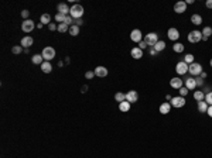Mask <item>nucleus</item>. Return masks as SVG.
<instances>
[{"instance_id": "aec40b11", "label": "nucleus", "mask_w": 212, "mask_h": 158, "mask_svg": "<svg viewBox=\"0 0 212 158\" xmlns=\"http://www.w3.org/2000/svg\"><path fill=\"white\" fill-rule=\"evenodd\" d=\"M153 48H154V51H156V52H161V51H164V48H165V43H164V41H161V40H158Z\"/></svg>"}, {"instance_id": "79ce46f5", "label": "nucleus", "mask_w": 212, "mask_h": 158, "mask_svg": "<svg viewBox=\"0 0 212 158\" xmlns=\"http://www.w3.org/2000/svg\"><path fill=\"white\" fill-rule=\"evenodd\" d=\"M74 23H75V26H78V27L83 24V21H82V18H78V20H74Z\"/></svg>"}, {"instance_id": "39448f33", "label": "nucleus", "mask_w": 212, "mask_h": 158, "mask_svg": "<svg viewBox=\"0 0 212 158\" xmlns=\"http://www.w3.org/2000/svg\"><path fill=\"white\" fill-rule=\"evenodd\" d=\"M157 41H158V37L156 33H148V34H146V37H144V43H146L147 45H151V47H154Z\"/></svg>"}, {"instance_id": "49530a36", "label": "nucleus", "mask_w": 212, "mask_h": 158, "mask_svg": "<svg viewBox=\"0 0 212 158\" xmlns=\"http://www.w3.org/2000/svg\"><path fill=\"white\" fill-rule=\"evenodd\" d=\"M207 115L209 116V117H212V106H209V107H208V110H207Z\"/></svg>"}, {"instance_id": "a211bd4d", "label": "nucleus", "mask_w": 212, "mask_h": 158, "mask_svg": "<svg viewBox=\"0 0 212 158\" xmlns=\"http://www.w3.org/2000/svg\"><path fill=\"white\" fill-rule=\"evenodd\" d=\"M170 110H171V104L168 102H164L163 104H160V113L161 115H168Z\"/></svg>"}, {"instance_id": "473e14b6", "label": "nucleus", "mask_w": 212, "mask_h": 158, "mask_svg": "<svg viewBox=\"0 0 212 158\" xmlns=\"http://www.w3.org/2000/svg\"><path fill=\"white\" fill-rule=\"evenodd\" d=\"M184 62H185V64H188V65H191V64L194 62V55H192V54H187L184 57Z\"/></svg>"}, {"instance_id": "ea45409f", "label": "nucleus", "mask_w": 212, "mask_h": 158, "mask_svg": "<svg viewBox=\"0 0 212 158\" xmlns=\"http://www.w3.org/2000/svg\"><path fill=\"white\" fill-rule=\"evenodd\" d=\"M48 28H49V31H55V30H58V26H55L54 23H49Z\"/></svg>"}, {"instance_id": "ddd939ff", "label": "nucleus", "mask_w": 212, "mask_h": 158, "mask_svg": "<svg viewBox=\"0 0 212 158\" xmlns=\"http://www.w3.org/2000/svg\"><path fill=\"white\" fill-rule=\"evenodd\" d=\"M185 10H187V3H185V1H178V3H175L174 4V11L175 13L182 14Z\"/></svg>"}, {"instance_id": "6e6552de", "label": "nucleus", "mask_w": 212, "mask_h": 158, "mask_svg": "<svg viewBox=\"0 0 212 158\" xmlns=\"http://www.w3.org/2000/svg\"><path fill=\"white\" fill-rule=\"evenodd\" d=\"M188 64H185L184 61H181V62H178L177 65H175V71H177V73L178 75H185L187 72H188Z\"/></svg>"}, {"instance_id": "1a4fd4ad", "label": "nucleus", "mask_w": 212, "mask_h": 158, "mask_svg": "<svg viewBox=\"0 0 212 158\" xmlns=\"http://www.w3.org/2000/svg\"><path fill=\"white\" fill-rule=\"evenodd\" d=\"M141 38H143V34L139 28H134V30H131L130 33V40L133 43H141Z\"/></svg>"}, {"instance_id": "7c9ffc66", "label": "nucleus", "mask_w": 212, "mask_h": 158, "mask_svg": "<svg viewBox=\"0 0 212 158\" xmlns=\"http://www.w3.org/2000/svg\"><path fill=\"white\" fill-rule=\"evenodd\" d=\"M201 33H202V35H204V37L209 38V37L212 35V28L211 27H204V30H202Z\"/></svg>"}, {"instance_id": "393cba45", "label": "nucleus", "mask_w": 212, "mask_h": 158, "mask_svg": "<svg viewBox=\"0 0 212 158\" xmlns=\"http://www.w3.org/2000/svg\"><path fill=\"white\" fill-rule=\"evenodd\" d=\"M194 99L196 102H202V100H205V95H204L202 90H195L194 92Z\"/></svg>"}, {"instance_id": "a18cd8bd", "label": "nucleus", "mask_w": 212, "mask_h": 158, "mask_svg": "<svg viewBox=\"0 0 212 158\" xmlns=\"http://www.w3.org/2000/svg\"><path fill=\"white\" fill-rule=\"evenodd\" d=\"M205 6H207L208 9H212V0H207V3H205Z\"/></svg>"}, {"instance_id": "f257e3e1", "label": "nucleus", "mask_w": 212, "mask_h": 158, "mask_svg": "<svg viewBox=\"0 0 212 158\" xmlns=\"http://www.w3.org/2000/svg\"><path fill=\"white\" fill-rule=\"evenodd\" d=\"M69 16L74 18V20H78L83 16V7L81 4H74L71 7V11H69Z\"/></svg>"}, {"instance_id": "c85d7f7f", "label": "nucleus", "mask_w": 212, "mask_h": 158, "mask_svg": "<svg viewBox=\"0 0 212 158\" xmlns=\"http://www.w3.org/2000/svg\"><path fill=\"white\" fill-rule=\"evenodd\" d=\"M40 21L43 23V24H49L51 23V16H49L48 13H45V14H43V16L40 17Z\"/></svg>"}, {"instance_id": "4be33fe9", "label": "nucleus", "mask_w": 212, "mask_h": 158, "mask_svg": "<svg viewBox=\"0 0 212 158\" xmlns=\"http://www.w3.org/2000/svg\"><path fill=\"white\" fill-rule=\"evenodd\" d=\"M43 55L41 54H35L31 57V62H33L34 65H40V64H43Z\"/></svg>"}, {"instance_id": "72a5a7b5", "label": "nucleus", "mask_w": 212, "mask_h": 158, "mask_svg": "<svg viewBox=\"0 0 212 158\" xmlns=\"http://www.w3.org/2000/svg\"><path fill=\"white\" fill-rule=\"evenodd\" d=\"M65 14H61V13H57V14H55V21H58L61 24V23H64L65 21Z\"/></svg>"}, {"instance_id": "7ed1b4c3", "label": "nucleus", "mask_w": 212, "mask_h": 158, "mask_svg": "<svg viewBox=\"0 0 212 158\" xmlns=\"http://www.w3.org/2000/svg\"><path fill=\"white\" fill-rule=\"evenodd\" d=\"M188 72H190L192 76H196V75H201L202 73V66L201 64H196V62H192L190 66H188Z\"/></svg>"}, {"instance_id": "5701e85b", "label": "nucleus", "mask_w": 212, "mask_h": 158, "mask_svg": "<svg viewBox=\"0 0 212 158\" xmlns=\"http://www.w3.org/2000/svg\"><path fill=\"white\" fill-rule=\"evenodd\" d=\"M119 110H120V112H123V113L129 112V110H130V103H129L127 100H125V102L119 103Z\"/></svg>"}, {"instance_id": "dca6fc26", "label": "nucleus", "mask_w": 212, "mask_h": 158, "mask_svg": "<svg viewBox=\"0 0 212 158\" xmlns=\"http://www.w3.org/2000/svg\"><path fill=\"white\" fill-rule=\"evenodd\" d=\"M34 44V40H33V37H23L21 38V47H24V48L27 49L28 47H31Z\"/></svg>"}, {"instance_id": "f8f14e48", "label": "nucleus", "mask_w": 212, "mask_h": 158, "mask_svg": "<svg viewBox=\"0 0 212 158\" xmlns=\"http://www.w3.org/2000/svg\"><path fill=\"white\" fill-rule=\"evenodd\" d=\"M167 35H168V38L171 40V41H177V40L179 38V31L177 30V28L171 27V28H168V31H167Z\"/></svg>"}, {"instance_id": "f03ea898", "label": "nucleus", "mask_w": 212, "mask_h": 158, "mask_svg": "<svg viewBox=\"0 0 212 158\" xmlns=\"http://www.w3.org/2000/svg\"><path fill=\"white\" fill-rule=\"evenodd\" d=\"M188 41L192 44H196V43H199L202 40V33L201 31H198V30H194V31H191L190 34H188Z\"/></svg>"}, {"instance_id": "4468645a", "label": "nucleus", "mask_w": 212, "mask_h": 158, "mask_svg": "<svg viewBox=\"0 0 212 158\" xmlns=\"http://www.w3.org/2000/svg\"><path fill=\"white\" fill-rule=\"evenodd\" d=\"M170 86L174 87V89H181L182 87V79H179V78H171Z\"/></svg>"}, {"instance_id": "f704fd0d", "label": "nucleus", "mask_w": 212, "mask_h": 158, "mask_svg": "<svg viewBox=\"0 0 212 158\" xmlns=\"http://www.w3.org/2000/svg\"><path fill=\"white\" fill-rule=\"evenodd\" d=\"M11 52H13V54H21L23 52V47L21 45H16V47H13V48H11Z\"/></svg>"}, {"instance_id": "b1692460", "label": "nucleus", "mask_w": 212, "mask_h": 158, "mask_svg": "<svg viewBox=\"0 0 212 158\" xmlns=\"http://www.w3.org/2000/svg\"><path fill=\"white\" fill-rule=\"evenodd\" d=\"M208 107H209V104H208L205 100H202V102H198V110H199L201 113H207Z\"/></svg>"}, {"instance_id": "2eb2a0df", "label": "nucleus", "mask_w": 212, "mask_h": 158, "mask_svg": "<svg viewBox=\"0 0 212 158\" xmlns=\"http://www.w3.org/2000/svg\"><path fill=\"white\" fill-rule=\"evenodd\" d=\"M130 55L134 58V60H140L141 57H143V49H140L139 47H134V48H131Z\"/></svg>"}, {"instance_id": "c03bdc74", "label": "nucleus", "mask_w": 212, "mask_h": 158, "mask_svg": "<svg viewBox=\"0 0 212 158\" xmlns=\"http://www.w3.org/2000/svg\"><path fill=\"white\" fill-rule=\"evenodd\" d=\"M195 82H196V86H201V85H202V79H201V78H195Z\"/></svg>"}, {"instance_id": "a19ab883", "label": "nucleus", "mask_w": 212, "mask_h": 158, "mask_svg": "<svg viewBox=\"0 0 212 158\" xmlns=\"http://www.w3.org/2000/svg\"><path fill=\"white\" fill-rule=\"evenodd\" d=\"M64 23H65L66 26H69L71 23H74V18H72L71 16H66V17H65V21H64Z\"/></svg>"}, {"instance_id": "58836bf2", "label": "nucleus", "mask_w": 212, "mask_h": 158, "mask_svg": "<svg viewBox=\"0 0 212 158\" xmlns=\"http://www.w3.org/2000/svg\"><path fill=\"white\" fill-rule=\"evenodd\" d=\"M28 14H30V11L28 10H23L21 11V17L24 18V20H28Z\"/></svg>"}, {"instance_id": "423d86ee", "label": "nucleus", "mask_w": 212, "mask_h": 158, "mask_svg": "<svg viewBox=\"0 0 212 158\" xmlns=\"http://www.w3.org/2000/svg\"><path fill=\"white\" fill-rule=\"evenodd\" d=\"M171 106L173 107H177V109H179V107H184L185 106V98H182V96H175V98L171 99Z\"/></svg>"}, {"instance_id": "cd10ccee", "label": "nucleus", "mask_w": 212, "mask_h": 158, "mask_svg": "<svg viewBox=\"0 0 212 158\" xmlns=\"http://www.w3.org/2000/svg\"><path fill=\"white\" fill-rule=\"evenodd\" d=\"M114 100H116V102H119V103H122V102H125V100H126V93L117 92L116 95H114Z\"/></svg>"}, {"instance_id": "37998d69", "label": "nucleus", "mask_w": 212, "mask_h": 158, "mask_svg": "<svg viewBox=\"0 0 212 158\" xmlns=\"http://www.w3.org/2000/svg\"><path fill=\"white\" fill-rule=\"evenodd\" d=\"M146 47H147V44L144 43V41H141V43H139V48H140V49H144Z\"/></svg>"}, {"instance_id": "3c124183", "label": "nucleus", "mask_w": 212, "mask_h": 158, "mask_svg": "<svg viewBox=\"0 0 212 158\" xmlns=\"http://www.w3.org/2000/svg\"><path fill=\"white\" fill-rule=\"evenodd\" d=\"M209 65H211V68H212V60H211V61H209Z\"/></svg>"}, {"instance_id": "c9c22d12", "label": "nucleus", "mask_w": 212, "mask_h": 158, "mask_svg": "<svg viewBox=\"0 0 212 158\" xmlns=\"http://www.w3.org/2000/svg\"><path fill=\"white\" fill-rule=\"evenodd\" d=\"M205 102H207L209 106H212V92H209V93L205 95Z\"/></svg>"}, {"instance_id": "8fccbe9b", "label": "nucleus", "mask_w": 212, "mask_h": 158, "mask_svg": "<svg viewBox=\"0 0 212 158\" xmlns=\"http://www.w3.org/2000/svg\"><path fill=\"white\" fill-rule=\"evenodd\" d=\"M165 99H167V100H170V102H171V99H173V98H171L170 95H167V96H165Z\"/></svg>"}, {"instance_id": "412c9836", "label": "nucleus", "mask_w": 212, "mask_h": 158, "mask_svg": "<svg viewBox=\"0 0 212 158\" xmlns=\"http://www.w3.org/2000/svg\"><path fill=\"white\" fill-rule=\"evenodd\" d=\"M41 71H43L44 73H49V72L52 71V65L49 64L48 61H45V62L41 64Z\"/></svg>"}, {"instance_id": "4c0bfd02", "label": "nucleus", "mask_w": 212, "mask_h": 158, "mask_svg": "<svg viewBox=\"0 0 212 158\" xmlns=\"http://www.w3.org/2000/svg\"><path fill=\"white\" fill-rule=\"evenodd\" d=\"M93 76H95V72H92V71H88L86 73H85V78H86V79H92Z\"/></svg>"}, {"instance_id": "09e8293b", "label": "nucleus", "mask_w": 212, "mask_h": 158, "mask_svg": "<svg viewBox=\"0 0 212 158\" xmlns=\"http://www.w3.org/2000/svg\"><path fill=\"white\" fill-rule=\"evenodd\" d=\"M156 54H157V52H156V51H154V48H153L151 51H150V55H156Z\"/></svg>"}, {"instance_id": "9d476101", "label": "nucleus", "mask_w": 212, "mask_h": 158, "mask_svg": "<svg viewBox=\"0 0 212 158\" xmlns=\"http://www.w3.org/2000/svg\"><path fill=\"white\" fill-rule=\"evenodd\" d=\"M137 99H139V93L136 90H129V92L126 93V100L129 102V103H136Z\"/></svg>"}, {"instance_id": "20e7f679", "label": "nucleus", "mask_w": 212, "mask_h": 158, "mask_svg": "<svg viewBox=\"0 0 212 158\" xmlns=\"http://www.w3.org/2000/svg\"><path fill=\"white\" fill-rule=\"evenodd\" d=\"M41 55H43L44 60L49 62V61H51L55 57V49L52 48V47H45V48L43 49V54H41Z\"/></svg>"}, {"instance_id": "e433bc0d", "label": "nucleus", "mask_w": 212, "mask_h": 158, "mask_svg": "<svg viewBox=\"0 0 212 158\" xmlns=\"http://www.w3.org/2000/svg\"><path fill=\"white\" fill-rule=\"evenodd\" d=\"M178 92H179V96H182V98H184L185 95L188 93V89H187V87H185V86H182V87H181V89H178Z\"/></svg>"}, {"instance_id": "a878e982", "label": "nucleus", "mask_w": 212, "mask_h": 158, "mask_svg": "<svg viewBox=\"0 0 212 158\" xmlns=\"http://www.w3.org/2000/svg\"><path fill=\"white\" fill-rule=\"evenodd\" d=\"M191 23L195 24V26H199L202 23V17L199 16V14H192V16H191Z\"/></svg>"}, {"instance_id": "0eeeda50", "label": "nucleus", "mask_w": 212, "mask_h": 158, "mask_svg": "<svg viewBox=\"0 0 212 158\" xmlns=\"http://www.w3.org/2000/svg\"><path fill=\"white\" fill-rule=\"evenodd\" d=\"M34 28H35V24H34L33 20H24L21 23V30L24 33H31Z\"/></svg>"}, {"instance_id": "6ab92c4d", "label": "nucleus", "mask_w": 212, "mask_h": 158, "mask_svg": "<svg viewBox=\"0 0 212 158\" xmlns=\"http://www.w3.org/2000/svg\"><path fill=\"white\" fill-rule=\"evenodd\" d=\"M185 87H187L188 90H192V89H195V87H196L195 78H188V79L185 81Z\"/></svg>"}, {"instance_id": "9b49d317", "label": "nucleus", "mask_w": 212, "mask_h": 158, "mask_svg": "<svg viewBox=\"0 0 212 158\" xmlns=\"http://www.w3.org/2000/svg\"><path fill=\"white\" fill-rule=\"evenodd\" d=\"M95 76H98V78H106L108 76V68H105V66H96L95 68Z\"/></svg>"}, {"instance_id": "f3484780", "label": "nucleus", "mask_w": 212, "mask_h": 158, "mask_svg": "<svg viewBox=\"0 0 212 158\" xmlns=\"http://www.w3.org/2000/svg\"><path fill=\"white\" fill-rule=\"evenodd\" d=\"M57 10H58V13H61V14H65V16H66V14H69L71 9L65 4V3H60V4H58V7H57Z\"/></svg>"}, {"instance_id": "2f4dec72", "label": "nucleus", "mask_w": 212, "mask_h": 158, "mask_svg": "<svg viewBox=\"0 0 212 158\" xmlns=\"http://www.w3.org/2000/svg\"><path fill=\"white\" fill-rule=\"evenodd\" d=\"M58 31L60 33H66V31H69V27L66 26L65 23H61V24H58Z\"/></svg>"}, {"instance_id": "bb28decb", "label": "nucleus", "mask_w": 212, "mask_h": 158, "mask_svg": "<svg viewBox=\"0 0 212 158\" xmlns=\"http://www.w3.org/2000/svg\"><path fill=\"white\" fill-rule=\"evenodd\" d=\"M69 34L72 35V37H76V35L79 34V27H78V26H75V24L69 26Z\"/></svg>"}, {"instance_id": "c756f323", "label": "nucleus", "mask_w": 212, "mask_h": 158, "mask_svg": "<svg viewBox=\"0 0 212 158\" xmlns=\"http://www.w3.org/2000/svg\"><path fill=\"white\" fill-rule=\"evenodd\" d=\"M173 49H174V52H182V51H184V45H182V44L181 43H175L174 45H173Z\"/></svg>"}, {"instance_id": "de8ad7c7", "label": "nucleus", "mask_w": 212, "mask_h": 158, "mask_svg": "<svg viewBox=\"0 0 212 158\" xmlns=\"http://www.w3.org/2000/svg\"><path fill=\"white\" fill-rule=\"evenodd\" d=\"M185 3H187V4H192V3H194V0H187Z\"/></svg>"}]
</instances>
